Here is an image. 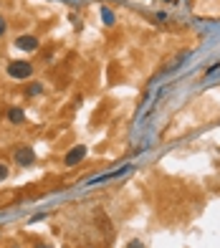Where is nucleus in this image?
I'll use <instances>...</instances> for the list:
<instances>
[{
	"label": "nucleus",
	"instance_id": "obj_1",
	"mask_svg": "<svg viewBox=\"0 0 220 248\" xmlns=\"http://www.w3.org/2000/svg\"><path fill=\"white\" fill-rule=\"evenodd\" d=\"M30 74H33L30 61H10L8 63V76H13V78H28Z\"/></svg>",
	"mask_w": 220,
	"mask_h": 248
},
{
	"label": "nucleus",
	"instance_id": "obj_2",
	"mask_svg": "<svg viewBox=\"0 0 220 248\" xmlns=\"http://www.w3.org/2000/svg\"><path fill=\"white\" fill-rule=\"evenodd\" d=\"M15 162H18L20 167H30L33 162H36V152H33L28 144H23V147L15 150Z\"/></svg>",
	"mask_w": 220,
	"mask_h": 248
},
{
	"label": "nucleus",
	"instance_id": "obj_3",
	"mask_svg": "<svg viewBox=\"0 0 220 248\" xmlns=\"http://www.w3.org/2000/svg\"><path fill=\"white\" fill-rule=\"evenodd\" d=\"M84 157H86V147H84V144H76V147L69 150V155L63 157V165L66 167H73V165H79Z\"/></svg>",
	"mask_w": 220,
	"mask_h": 248
},
{
	"label": "nucleus",
	"instance_id": "obj_4",
	"mask_svg": "<svg viewBox=\"0 0 220 248\" xmlns=\"http://www.w3.org/2000/svg\"><path fill=\"white\" fill-rule=\"evenodd\" d=\"M15 46L20 51H36L38 48V38L36 36H18L15 38Z\"/></svg>",
	"mask_w": 220,
	"mask_h": 248
},
{
	"label": "nucleus",
	"instance_id": "obj_5",
	"mask_svg": "<svg viewBox=\"0 0 220 248\" xmlns=\"http://www.w3.org/2000/svg\"><path fill=\"white\" fill-rule=\"evenodd\" d=\"M8 119H10V124H20V122L26 119V111L20 109V107H13V109L8 111Z\"/></svg>",
	"mask_w": 220,
	"mask_h": 248
},
{
	"label": "nucleus",
	"instance_id": "obj_6",
	"mask_svg": "<svg viewBox=\"0 0 220 248\" xmlns=\"http://www.w3.org/2000/svg\"><path fill=\"white\" fill-rule=\"evenodd\" d=\"M102 18H104V23H106V26H114V23H117V18H114V13H112V10H109L106 5L102 8Z\"/></svg>",
	"mask_w": 220,
	"mask_h": 248
},
{
	"label": "nucleus",
	"instance_id": "obj_7",
	"mask_svg": "<svg viewBox=\"0 0 220 248\" xmlns=\"http://www.w3.org/2000/svg\"><path fill=\"white\" fill-rule=\"evenodd\" d=\"M28 94L33 96V94H41V84H33V86H28Z\"/></svg>",
	"mask_w": 220,
	"mask_h": 248
},
{
	"label": "nucleus",
	"instance_id": "obj_8",
	"mask_svg": "<svg viewBox=\"0 0 220 248\" xmlns=\"http://www.w3.org/2000/svg\"><path fill=\"white\" fill-rule=\"evenodd\" d=\"M127 248H145V243H142V241H132Z\"/></svg>",
	"mask_w": 220,
	"mask_h": 248
},
{
	"label": "nucleus",
	"instance_id": "obj_9",
	"mask_svg": "<svg viewBox=\"0 0 220 248\" xmlns=\"http://www.w3.org/2000/svg\"><path fill=\"white\" fill-rule=\"evenodd\" d=\"M5 177H8V167L0 165V180H5Z\"/></svg>",
	"mask_w": 220,
	"mask_h": 248
},
{
	"label": "nucleus",
	"instance_id": "obj_10",
	"mask_svg": "<svg viewBox=\"0 0 220 248\" xmlns=\"http://www.w3.org/2000/svg\"><path fill=\"white\" fill-rule=\"evenodd\" d=\"M5 28H8V23H5L3 18H0V36H3V33H5Z\"/></svg>",
	"mask_w": 220,
	"mask_h": 248
},
{
	"label": "nucleus",
	"instance_id": "obj_11",
	"mask_svg": "<svg viewBox=\"0 0 220 248\" xmlns=\"http://www.w3.org/2000/svg\"><path fill=\"white\" fill-rule=\"evenodd\" d=\"M36 248H53V246H48V243H38Z\"/></svg>",
	"mask_w": 220,
	"mask_h": 248
}]
</instances>
